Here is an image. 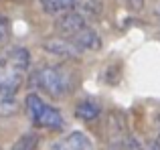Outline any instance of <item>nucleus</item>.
Segmentation results:
<instances>
[{
  "instance_id": "3",
  "label": "nucleus",
  "mask_w": 160,
  "mask_h": 150,
  "mask_svg": "<svg viewBox=\"0 0 160 150\" xmlns=\"http://www.w3.org/2000/svg\"><path fill=\"white\" fill-rule=\"evenodd\" d=\"M22 73L16 69L8 59L0 61V93L2 95H12L22 83Z\"/></svg>"
},
{
  "instance_id": "12",
  "label": "nucleus",
  "mask_w": 160,
  "mask_h": 150,
  "mask_svg": "<svg viewBox=\"0 0 160 150\" xmlns=\"http://www.w3.org/2000/svg\"><path fill=\"white\" fill-rule=\"evenodd\" d=\"M150 150H160V142H152V146H150Z\"/></svg>"
},
{
  "instance_id": "7",
  "label": "nucleus",
  "mask_w": 160,
  "mask_h": 150,
  "mask_svg": "<svg viewBox=\"0 0 160 150\" xmlns=\"http://www.w3.org/2000/svg\"><path fill=\"white\" fill-rule=\"evenodd\" d=\"M99 112H102V108H99V103L93 102V99H85V102L77 103V108H75V116H77L79 120H85V122L95 120L99 116Z\"/></svg>"
},
{
  "instance_id": "11",
  "label": "nucleus",
  "mask_w": 160,
  "mask_h": 150,
  "mask_svg": "<svg viewBox=\"0 0 160 150\" xmlns=\"http://www.w3.org/2000/svg\"><path fill=\"white\" fill-rule=\"evenodd\" d=\"M124 150H144V148L140 146V142H138V140L128 138V140H126V144H124Z\"/></svg>"
},
{
  "instance_id": "8",
  "label": "nucleus",
  "mask_w": 160,
  "mask_h": 150,
  "mask_svg": "<svg viewBox=\"0 0 160 150\" xmlns=\"http://www.w3.org/2000/svg\"><path fill=\"white\" fill-rule=\"evenodd\" d=\"M75 2H77V0H41V6H43L45 12L55 14V12H61V10L71 8Z\"/></svg>"
},
{
  "instance_id": "6",
  "label": "nucleus",
  "mask_w": 160,
  "mask_h": 150,
  "mask_svg": "<svg viewBox=\"0 0 160 150\" xmlns=\"http://www.w3.org/2000/svg\"><path fill=\"white\" fill-rule=\"evenodd\" d=\"M45 49L47 51L55 53V55H61V57H67V59H73L81 53V49H77L73 43H69L67 39H51L45 43Z\"/></svg>"
},
{
  "instance_id": "13",
  "label": "nucleus",
  "mask_w": 160,
  "mask_h": 150,
  "mask_svg": "<svg viewBox=\"0 0 160 150\" xmlns=\"http://www.w3.org/2000/svg\"><path fill=\"white\" fill-rule=\"evenodd\" d=\"M156 128L160 130V114H158V118H156Z\"/></svg>"
},
{
  "instance_id": "2",
  "label": "nucleus",
  "mask_w": 160,
  "mask_h": 150,
  "mask_svg": "<svg viewBox=\"0 0 160 150\" xmlns=\"http://www.w3.org/2000/svg\"><path fill=\"white\" fill-rule=\"evenodd\" d=\"M27 112L31 116L32 124L39 128H47V130H63L65 120L63 116L55 110L53 106L45 103L37 93L27 95Z\"/></svg>"
},
{
  "instance_id": "1",
  "label": "nucleus",
  "mask_w": 160,
  "mask_h": 150,
  "mask_svg": "<svg viewBox=\"0 0 160 150\" xmlns=\"http://www.w3.org/2000/svg\"><path fill=\"white\" fill-rule=\"evenodd\" d=\"M32 85L43 89L55 99H61L71 91L73 79H71V71L63 65H45L32 73Z\"/></svg>"
},
{
  "instance_id": "9",
  "label": "nucleus",
  "mask_w": 160,
  "mask_h": 150,
  "mask_svg": "<svg viewBox=\"0 0 160 150\" xmlns=\"http://www.w3.org/2000/svg\"><path fill=\"white\" fill-rule=\"evenodd\" d=\"M37 146H39V136L28 132V134H22L12 144V150H37Z\"/></svg>"
},
{
  "instance_id": "5",
  "label": "nucleus",
  "mask_w": 160,
  "mask_h": 150,
  "mask_svg": "<svg viewBox=\"0 0 160 150\" xmlns=\"http://www.w3.org/2000/svg\"><path fill=\"white\" fill-rule=\"evenodd\" d=\"M51 150H93V144L83 132H71L63 140L55 142Z\"/></svg>"
},
{
  "instance_id": "4",
  "label": "nucleus",
  "mask_w": 160,
  "mask_h": 150,
  "mask_svg": "<svg viewBox=\"0 0 160 150\" xmlns=\"http://www.w3.org/2000/svg\"><path fill=\"white\" fill-rule=\"evenodd\" d=\"M57 28L63 35V39H67L71 43L75 37H79L87 28V22L79 12H67V14H63L61 18L57 20Z\"/></svg>"
},
{
  "instance_id": "10",
  "label": "nucleus",
  "mask_w": 160,
  "mask_h": 150,
  "mask_svg": "<svg viewBox=\"0 0 160 150\" xmlns=\"http://www.w3.org/2000/svg\"><path fill=\"white\" fill-rule=\"evenodd\" d=\"M6 37H8V22L4 16H0V45L6 41Z\"/></svg>"
}]
</instances>
